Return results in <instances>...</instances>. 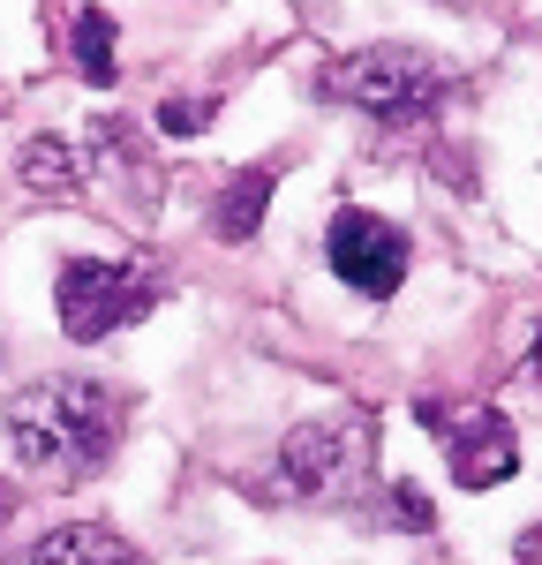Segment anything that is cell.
<instances>
[{"mask_svg":"<svg viewBox=\"0 0 542 565\" xmlns=\"http://www.w3.org/2000/svg\"><path fill=\"white\" fill-rule=\"evenodd\" d=\"M121 430H129V407H121V392L98 385V377H39V385H23L8 399L15 460L45 490L90 482L121 452Z\"/></svg>","mask_w":542,"mask_h":565,"instance_id":"6da1fadb","label":"cell"},{"mask_svg":"<svg viewBox=\"0 0 542 565\" xmlns=\"http://www.w3.org/2000/svg\"><path fill=\"white\" fill-rule=\"evenodd\" d=\"M159 129H166V136L212 129V98H166V106H159Z\"/></svg>","mask_w":542,"mask_h":565,"instance_id":"8fae6325","label":"cell"},{"mask_svg":"<svg viewBox=\"0 0 542 565\" xmlns=\"http://www.w3.org/2000/svg\"><path fill=\"white\" fill-rule=\"evenodd\" d=\"M15 181L31 189V196H84V159L61 143V136H31L23 151H15Z\"/></svg>","mask_w":542,"mask_h":565,"instance_id":"9c48e42d","label":"cell"},{"mask_svg":"<svg viewBox=\"0 0 542 565\" xmlns=\"http://www.w3.org/2000/svg\"><path fill=\"white\" fill-rule=\"evenodd\" d=\"M324 257H332V271H339L355 295L384 302V295H400V279H406V234L392 218L361 212V204H339L332 226H324Z\"/></svg>","mask_w":542,"mask_h":565,"instance_id":"8992f818","label":"cell"},{"mask_svg":"<svg viewBox=\"0 0 542 565\" xmlns=\"http://www.w3.org/2000/svg\"><path fill=\"white\" fill-rule=\"evenodd\" d=\"M414 415H422V430L445 445L459 490H497V482L520 468L512 423H505L497 407H483V399H459V407H452V399H414Z\"/></svg>","mask_w":542,"mask_h":565,"instance_id":"5b68a950","label":"cell"},{"mask_svg":"<svg viewBox=\"0 0 542 565\" xmlns=\"http://www.w3.org/2000/svg\"><path fill=\"white\" fill-rule=\"evenodd\" d=\"M384 521L392 527H406V535H422V527H430V498H422V490H384Z\"/></svg>","mask_w":542,"mask_h":565,"instance_id":"7c38bea8","label":"cell"},{"mask_svg":"<svg viewBox=\"0 0 542 565\" xmlns=\"http://www.w3.org/2000/svg\"><path fill=\"white\" fill-rule=\"evenodd\" d=\"M159 295H166V279H159L151 264H121V257H76V264H61V287H53L68 340H113L121 324L151 317Z\"/></svg>","mask_w":542,"mask_h":565,"instance_id":"3957f363","label":"cell"},{"mask_svg":"<svg viewBox=\"0 0 542 565\" xmlns=\"http://www.w3.org/2000/svg\"><path fill=\"white\" fill-rule=\"evenodd\" d=\"M23 565H151V558L136 551L121 527L68 521V527H53V535H39V543L23 551Z\"/></svg>","mask_w":542,"mask_h":565,"instance_id":"52a82bcc","label":"cell"},{"mask_svg":"<svg viewBox=\"0 0 542 565\" xmlns=\"http://www.w3.org/2000/svg\"><path fill=\"white\" fill-rule=\"evenodd\" d=\"M271 189H279V167H241V174L219 189V204H212V234H219V242H249V234L264 226Z\"/></svg>","mask_w":542,"mask_h":565,"instance_id":"ba28073f","label":"cell"},{"mask_svg":"<svg viewBox=\"0 0 542 565\" xmlns=\"http://www.w3.org/2000/svg\"><path fill=\"white\" fill-rule=\"evenodd\" d=\"M113 39H121V23H113L106 8H84V15H76L68 45H76V76H84V84L113 90V76H121V53H113Z\"/></svg>","mask_w":542,"mask_h":565,"instance_id":"30bf717a","label":"cell"},{"mask_svg":"<svg viewBox=\"0 0 542 565\" xmlns=\"http://www.w3.org/2000/svg\"><path fill=\"white\" fill-rule=\"evenodd\" d=\"M535 377H542V340H535Z\"/></svg>","mask_w":542,"mask_h":565,"instance_id":"4fadbf2b","label":"cell"},{"mask_svg":"<svg viewBox=\"0 0 542 565\" xmlns=\"http://www.w3.org/2000/svg\"><path fill=\"white\" fill-rule=\"evenodd\" d=\"M316 90L361 106L369 121H422L430 106H445L452 84H445V68L430 53H414V45H361L347 61H324Z\"/></svg>","mask_w":542,"mask_h":565,"instance_id":"7a4b0ae2","label":"cell"},{"mask_svg":"<svg viewBox=\"0 0 542 565\" xmlns=\"http://www.w3.org/2000/svg\"><path fill=\"white\" fill-rule=\"evenodd\" d=\"M369 468V423L347 415V423H302V430L279 445V460H271V498H286V505H332V498H347Z\"/></svg>","mask_w":542,"mask_h":565,"instance_id":"277c9868","label":"cell"}]
</instances>
